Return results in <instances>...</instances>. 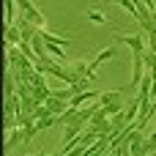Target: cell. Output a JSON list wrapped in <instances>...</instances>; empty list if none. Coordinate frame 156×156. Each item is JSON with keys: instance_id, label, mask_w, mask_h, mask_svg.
<instances>
[{"instance_id": "cell-7", "label": "cell", "mask_w": 156, "mask_h": 156, "mask_svg": "<svg viewBox=\"0 0 156 156\" xmlns=\"http://www.w3.org/2000/svg\"><path fill=\"white\" fill-rule=\"evenodd\" d=\"M90 19H93V22H104V14H99V11H90Z\"/></svg>"}, {"instance_id": "cell-1", "label": "cell", "mask_w": 156, "mask_h": 156, "mask_svg": "<svg viewBox=\"0 0 156 156\" xmlns=\"http://www.w3.org/2000/svg\"><path fill=\"white\" fill-rule=\"evenodd\" d=\"M16 11H19V16H25L27 22H33L36 27H44V16H41V11H38L30 0H16Z\"/></svg>"}, {"instance_id": "cell-4", "label": "cell", "mask_w": 156, "mask_h": 156, "mask_svg": "<svg viewBox=\"0 0 156 156\" xmlns=\"http://www.w3.org/2000/svg\"><path fill=\"white\" fill-rule=\"evenodd\" d=\"M16 16H19V11H14V0H5V27L16 25Z\"/></svg>"}, {"instance_id": "cell-5", "label": "cell", "mask_w": 156, "mask_h": 156, "mask_svg": "<svg viewBox=\"0 0 156 156\" xmlns=\"http://www.w3.org/2000/svg\"><path fill=\"white\" fill-rule=\"evenodd\" d=\"M154 151H156V132L148 137V140H143V154L148 156V154H154Z\"/></svg>"}, {"instance_id": "cell-3", "label": "cell", "mask_w": 156, "mask_h": 156, "mask_svg": "<svg viewBox=\"0 0 156 156\" xmlns=\"http://www.w3.org/2000/svg\"><path fill=\"white\" fill-rule=\"evenodd\" d=\"M19 41H22V33H19V27H16V25L5 27V44H11V47H14V44H19Z\"/></svg>"}, {"instance_id": "cell-2", "label": "cell", "mask_w": 156, "mask_h": 156, "mask_svg": "<svg viewBox=\"0 0 156 156\" xmlns=\"http://www.w3.org/2000/svg\"><path fill=\"white\" fill-rule=\"evenodd\" d=\"M22 143V126H16V129H11V134H8V140H5V151H11V148H16Z\"/></svg>"}, {"instance_id": "cell-6", "label": "cell", "mask_w": 156, "mask_h": 156, "mask_svg": "<svg viewBox=\"0 0 156 156\" xmlns=\"http://www.w3.org/2000/svg\"><path fill=\"white\" fill-rule=\"evenodd\" d=\"M112 3H118V5H123V8H129V14H134V16H137V8H134V3H132V0H104V5H112Z\"/></svg>"}]
</instances>
